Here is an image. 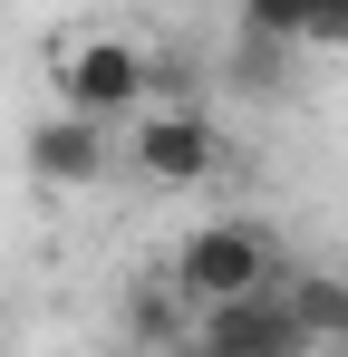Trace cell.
Listing matches in <instances>:
<instances>
[{"label":"cell","mask_w":348,"mask_h":357,"mask_svg":"<svg viewBox=\"0 0 348 357\" xmlns=\"http://www.w3.org/2000/svg\"><path fill=\"white\" fill-rule=\"evenodd\" d=\"M319 357H348V348H319Z\"/></svg>","instance_id":"cell-9"},{"label":"cell","mask_w":348,"mask_h":357,"mask_svg":"<svg viewBox=\"0 0 348 357\" xmlns=\"http://www.w3.org/2000/svg\"><path fill=\"white\" fill-rule=\"evenodd\" d=\"M145 59H155V49H136V39H126V29H107V20H68V29L49 39L58 116L107 126V116H126V107H145Z\"/></svg>","instance_id":"cell-1"},{"label":"cell","mask_w":348,"mask_h":357,"mask_svg":"<svg viewBox=\"0 0 348 357\" xmlns=\"http://www.w3.org/2000/svg\"><path fill=\"white\" fill-rule=\"evenodd\" d=\"M281 309L300 319L310 348H348V280H339V271H300V280L281 290Z\"/></svg>","instance_id":"cell-6"},{"label":"cell","mask_w":348,"mask_h":357,"mask_svg":"<svg viewBox=\"0 0 348 357\" xmlns=\"http://www.w3.org/2000/svg\"><path fill=\"white\" fill-rule=\"evenodd\" d=\"M300 49H319V59H348V10H300Z\"/></svg>","instance_id":"cell-7"},{"label":"cell","mask_w":348,"mask_h":357,"mask_svg":"<svg viewBox=\"0 0 348 357\" xmlns=\"http://www.w3.org/2000/svg\"><path fill=\"white\" fill-rule=\"evenodd\" d=\"M136 328H145V338H184V309L165 299V280H155V290H136Z\"/></svg>","instance_id":"cell-8"},{"label":"cell","mask_w":348,"mask_h":357,"mask_svg":"<svg viewBox=\"0 0 348 357\" xmlns=\"http://www.w3.org/2000/svg\"><path fill=\"white\" fill-rule=\"evenodd\" d=\"M116 165V145H107V126H87V116H39L29 126V174L39 183H58V193H78V183H97Z\"/></svg>","instance_id":"cell-5"},{"label":"cell","mask_w":348,"mask_h":357,"mask_svg":"<svg viewBox=\"0 0 348 357\" xmlns=\"http://www.w3.org/2000/svg\"><path fill=\"white\" fill-rule=\"evenodd\" d=\"M271 290V232L261 222H203V232H184V251L165 261V299L184 319H213V309H242V299Z\"/></svg>","instance_id":"cell-2"},{"label":"cell","mask_w":348,"mask_h":357,"mask_svg":"<svg viewBox=\"0 0 348 357\" xmlns=\"http://www.w3.org/2000/svg\"><path fill=\"white\" fill-rule=\"evenodd\" d=\"M174 348L184 357H310V338H300V319L281 309V290H261V299H242V309L184 319Z\"/></svg>","instance_id":"cell-4"},{"label":"cell","mask_w":348,"mask_h":357,"mask_svg":"<svg viewBox=\"0 0 348 357\" xmlns=\"http://www.w3.org/2000/svg\"><path fill=\"white\" fill-rule=\"evenodd\" d=\"M116 155H126L145 183H203L213 165H223V126L203 116V107H145Z\"/></svg>","instance_id":"cell-3"}]
</instances>
